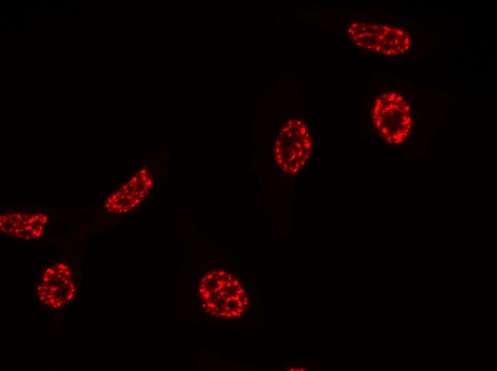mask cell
Instances as JSON below:
<instances>
[{"label": "cell", "mask_w": 497, "mask_h": 371, "mask_svg": "<svg viewBox=\"0 0 497 371\" xmlns=\"http://www.w3.org/2000/svg\"><path fill=\"white\" fill-rule=\"evenodd\" d=\"M312 149V138L307 126L301 120L286 122L279 131L273 147V155L285 172L296 174L306 165Z\"/></svg>", "instance_id": "cell-1"}]
</instances>
